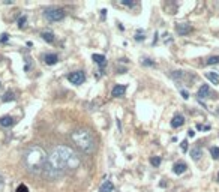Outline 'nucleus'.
I'll return each instance as SVG.
<instances>
[{
	"instance_id": "14",
	"label": "nucleus",
	"mask_w": 219,
	"mask_h": 192,
	"mask_svg": "<svg viewBox=\"0 0 219 192\" xmlns=\"http://www.w3.org/2000/svg\"><path fill=\"white\" fill-rule=\"evenodd\" d=\"M206 78L209 80V81H212V84H219V75L216 72H206Z\"/></svg>"
},
{
	"instance_id": "21",
	"label": "nucleus",
	"mask_w": 219,
	"mask_h": 192,
	"mask_svg": "<svg viewBox=\"0 0 219 192\" xmlns=\"http://www.w3.org/2000/svg\"><path fill=\"white\" fill-rule=\"evenodd\" d=\"M150 164H152L153 167H159V165H161V158H159V156L150 158Z\"/></svg>"
},
{
	"instance_id": "15",
	"label": "nucleus",
	"mask_w": 219,
	"mask_h": 192,
	"mask_svg": "<svg viewBox=\"0 0 219 192\" xmlns=\"http://www.w3.org/2000/svg\"><path fill=\"white\" fill-rule=\"evenodd\" d=\"M44 60H45L47 65H56V63L59 62V57H57L56 54H47V56L44 57Z\"/></svg>"
},
{
	"instance_id": "3",
	"label": "nucleus",
	"mask_w": 219,
	"mask_h": 192,
	"mask_svg": "<svg viewBox=\"0 0 219 192\" xmlns=\"http://www.w3.org/2000/svg\"><path fill=\"white\" fill-rule=\"evenodd\" d=\"M72 141L74 144L84 153H92L96 147L95 138L90 131L87 129H77L72 132Z\"/></svg>"
},
{
	"instance_id": "1",
	"label": "nucleus",
	"mask_w": 219,
	"mask_h": 192,
	"mask_svg": "<svg viewBox=\"0 0 219 192\" xmlns=\"http://www.w3.org/2000/svg\"><path fill=\"white\" fill-rule=\"evenodd\" d=\"M80 164H81L80 156L71 147L60 146V147H56L51 152V155L47 159L44 171L47 173V176L50 179H59V177L65 176L66 171L78 168Z\"/></svg>"
},
{
	"instance_id": "13",
	"label": "nucleus",
	"mask_w": 219,
	"mask_h": 192,
	"mask_svg": "<svg viewBox=\"0 0 219 192\" xmlns=\"http://www.w3.org/2000/svg\"><path fill=\"white\" fill-rule=\"evenodd\" d=\"M12 125H14V119H12L11 116H3V117H0V126L9 128V126H12Z\"/></svg>"
},
{
	"instance_id": "7",
	"label": "nucleus",
	"mask_w": 219,
	"mask_h": 192,
	"mask_svg": "<svg viewBox=\"0 0 219 192\" xmlns=\"http://www.w3.org/2000/svg\"><path fill=\"white\" fill-rule=\"evenodd\" d=\"M209 95H212L209 86H207V84H203V86L198 89V93H197L198 99H206V98H209Z\"/></svg>"
},
{
	"instance_id": "18",
	"label": "nucleus",
	"mask_w": 219,
	"mask_h": 192,
	"mask_svg": "<svg viewBox=\"0 0 219 192\" xmlns=\"http://www.w3.org/2000/svg\"><path fill=\"white\" fill-rule=\"evenodd\" d=\"M14 99H15V96H14L12 92H6V93L3 95V98H2L3 102H9V101H14Z\"/></svg>"
},
{
	"instance_id": "33",
	"label": "nucleus",
	"mask_w": 219,
	"mask_h": 192,
	"mask_svg": "<svg viewBox=\"0 0 219 192\" xmlns=\"http://www.w3.org/2000/svg\"><path fill=\"white\" fill-rule=\"evenodd\" d=\"M218 111H219V110H218Z\"/></svg>"
},
{
	"instance_id": "9",
	"label": "nucleus",
	"mask_w": 219,
	"mask_h": 192,
	"mask_svg": "<svg viewBox=\"0 0 219 192\" xmlns=\"http://www.w3.org/2000/svg\"><path fill=\"white\" fill-rule=\"evenodd\" d=\"M186 168H188V165H186L185 162H176V164L173 165V171H174V174L180 176V174H183V173L186 171Z\"/></svg>"
},
{
	"instance_id": "2",
	"label": "nucleus",
	"mask_w": 219,
	"mask_h": 192,
	"mask_svg": "<svg viewBox=\"0 0 219 192\" xmlns=\"http://www.w3.org/2000/svg\"><path fill=\"white\" fill-rule=\"evenodd\" d=\"M47 159L48 158L41 147H30L24 155V165L29 173L39 174L41 171H44Z\"/></svg>"
},
{
	"instance_id": "22",
	"label": "nucleus",
	"mask_w": 219,
	"mask_h": 192,
	"mask_svg": "<svg viewBox=\"0 0 219 192\" xmlns=\"http://www.w3.org/2000/svg\"><path fill=\"white\" fill-rule=\"evenodd\" d=\"M144 32H141V30H138L137 32V35H135V41H144Z\"/></svg>"
},
{
	"instance_id": "5",
	"label": "nucleus",
	"mask_w": 219,
	"mask_h": 192,
	"mask_svg": "<svg viewBox=\"0 0 219 192\" xmlns=\"http://www.w3.org/2000/svg\"><path fill=\"white\" fill-rule=\"evenodd\" d=\"M68 80L75 84V86H80V84H83L84 81H86V75H84V72L81 71H75V72H71L69 75H68Z\"/></svg>"
},
{
	"instance_id": "26",
	"label": "nucleus",
	"mask_w": 219,
	"mask_h": 192,
	"mask_svg": "<svg viewBox=\"0 0 219 192\" xmlns=\"http://www.w3.org/2000/svg\"><path fill=\"white\" fill-rule=\"evenodd\" d=\"M122 5H125V6H134V2L132 0H122Z\"/></svg>"
},
{
	"instance_id": "16",
	"label": "nucleus",
	"mask_w": 219,
	"mask_h": 192,
	"mask_svg": "<svg viewBox=\"0 0 219 192\" xmlns=\"http://www.w3.org/2000/svg\"><path fill=\"white\" fill-rule=\"evenodd\" d=\"M201 155H203V150L200 149V147H195L191 150V158L194 159V161H198L200 158H201Z\"/></svg>"
},
{
	"instance_id": "28",
	"label": "nucleus",
	"mask_w": 219,
	"mask_h": 192,
	"mask_svg": "<svg viewBox=\"0 0 219 192\" xmlns=\"http://www.w3.org/2000/svg\"><path fill=\"white\" fill-rule=\"evenodd\" d=\"M0 39H2V42H6V41H8V35H6V33H3Z\"/></svg>"
},
{
	"instance_id": "10",
	"label": "nucleus",
	"mask_w": 219,
	"mask_h": 192,
	"mask_svg": "<svg viewBox=\"0 0 219 192\" xmlns=\"http://www.w3.org/2000/svg\"><path fill=\"white\" fill-rule=\"evenodd\" d=\"M92 59H93V62L99 65V68L101 69H104V66H105V62H107V59H105V56L104 54H93L92 56Z\"/></svg>"
},
{
	"instance_id": "29",
	"label": "nucleus",
	"mask_w": 219,
	"mask_h": 192,
	"mask_svg": "<svg viewBox=\"0 0 219 192\" xmlns=\"http://www.w3.org/2000/svg\"><path fill=\"white\" fill-rule=\"evenodd\" d=\"M182 96H183L185 99H188V98H189V93H188L186 90H182Z\"/></svg>"
},
{
	"instance_id": "4",
	"label": "nucleus",
	"mask_w": 219,
	"mask_h": 192,
	"mask_svg": "<svg viewBox=\"0 0 219 192\" xmlns=\"http://www.w3.org/2000/svg\"><path fill=\"white\" fill-rule=\"evenodd\" d=\"M45 17L50 21H60L65 18V11L59 9V8H48V9H45Z\"/></svg>"
},
{
	"instance_id": "17",
	"label": "nucleus",
	"mask_w": 219,
	"mask_h": 192,
	"mask_svg": "<svg viewBox=\"0 0 219 192\" xmlns=\"http://www.w3.org/2000/svg\"><path fill=\"white\" fill-rule=\"evenodd\" d=\"M42 39L47 41L48 44L54 42V35H53V32H44V33H42Z\"/></svg>"
},
{
	"instance_id": "20",
	"label": "nucleus",
	"mask_w": 219,
	"mask_h": 192,
	"mask_svg": "<svg viewBox=\"0 0 219 192\" xmlns=\"http://www.w3.org/2000/svg\"><path fill=\"white\" fill-rule=\"evenodd\" d=\"M206 63H207V65H218L219 63V56H212V57H209Z\"/></svg>"
},
{
	"instance_id": "8",
	"label": "nucleus",
	"mask_w": 219,
	"mask_h": 192,
	"mask_svg": "<svg viewBox=\"0 0 219 192\" xmlns=\"http://www.w3.org/2000/svg\"><path fill=\"white\" fill-rule=\"evenodd\" d=\"M126 93V86H122V84H117L113 90H111V95L114 98H122Z\"/></svg>"
},
{
	"instance_id": "24",
	"label": "nucleus",
	"mask_w": 219,
	"mask_h": 192,
	"mask_svg": "<svg viewBox=\"0 0 219 192\" xmlns=\"http://www.w3.org/2000/svg\"><path fill=\"white\" fill-rule=\"evenodd\" d=\"M17 192H29V188H27L26 185H20V186L17 188Z\"/></svg>"
},
{
	"instance_id": "6",
	"label": "nucleus",
	"mask_w": 219,
	"mask_h": 192,
	"mask_svg": "<svg viewBox=\"0 0 219 192\" xmlns=\"http://www.w3.org/2000/svg\"><path fill=\"white\" fill-rule=\"evenodd\" d=\"M191 30H192V27H191V24H188V23H180L176 26V32L180 36H185V35L191 33Z\"/></svg>"
},
{
	"instance_id": "12",
	"label": "nucleus",
	"mask_w": 219,
	"mask_h": 192,
	"mask_svg": "<svg viewBox=\"0 0 219 192\" xmlns=\"http://www.w3.org/2000/svg\"><path fill=\"white\" fill-rule=\"evenodd\" d=\"M113 191H114V185H113V182H110V180L104 182V183L101 185V188H99V192H113Z\"/></svg>"
},
{
	"instance_id": "31",
	"label": "nucleus",
	"mask_w": 219,
	"mask_h": 192,
	"mask_svg": "<svg viewBox=\"0 0 219 192\" xmlns=\"http://www.w3.org/2000/svg\"><path fill=\"white\" fill-rule=\"evenodd\" d=\"M218 179H219V173H218Z\"/></svg>"
},
{
	"instance_id": "32",
	"label": "nucleus",
	"mask_w": 219,
	"mask_h": 192,
	"mask_svg": "<svg viewBox=\"0 0 219 192\" xmlns=\"http://www.w3.org/2000/svg\"><path fill=\"white\" fill-rule=\"evenodd\" d=\"M0 86H2V84H0Z\"/></svg>"
},
{
	"instance_id": "30",
	"label": "nucleus",
	"mask_w": 219,
	"mask_h": 192,
	"mask_svg": "<svg viewBox=\"0 0 219 192\" xmlns=\"http://www.w3.org/2000/svg\"><path fill=\"white\" fill-rule=\"evenodd\" d=\"M188 135H189V137L192 138V137H194V135H195V132H194V131H192V129H189V131H188Z\"/></svg>"
},
{
	"instance_id": "19",
	"label": "nucleus",
	"mask_w": 219,
	"mask_h": 192,
	"mask_svg": "<svg viewBox=\"0 0 219 192\" xmlns=\"http://www.w3.org/2000/svg\"><path fill=\"white\" fill-rule=\"evenodd\" d=\"M210 155L213 159H219V147H216V146L210 147Z\"/></svg>"
},
{
	"instance_id": "27",
	"label": "nucleus",
	"mask_w": 219,
	"mask_h": 192,
	"mask_svg": "<svg viewBox=\"0 0 219 192\" xmlns=\"http://www.w3.org/2000/svg\"><path fill=\"white\" fill-rule=\"evenodd\" d=\"M143 63L147 65V66H155V62H150L149 59H143Z\"/></svg>"
},
{
	"instance_id": "11",
	"label": "nucleus",
	"mask_w": 219,
	"mask_h": 192,
	"mask_svg": "<svg viewBox=\"0 0 219 192\" xmlns=\"http://www.w3.org/2000/svg\"><path fill=\"white\" fill-rule=\"evenodd\" d=\"M183 123H185V117L182 114H176L173 117V120H171V126L173 128H180V126H183Z\"/></svg>"
},
{
	"instance_id": "25",
	"label": "nucleus",
	"mask_w": 219,
	"mask_h": 192,
	"mask_svg": "<svg viewBox=\"0 0 219 192\" xmlns=\"http://www.w3.org/2000/svg\"><path fill=\"white\" fill-rule=\"evenodd\" d=\"M180 149H182L183 152H186V150H188V141H186V140H183V141L180 143Z\"/></svg>"
},
{
	"instance_id": "23",
	"label": "nucleus",
	"mask_w": 219,
	"mask_h": 192,
	"mask_svg": "<svg viewBox=\"0 0 219 192\" xmlns=\"http://www.w3.org/2000/svg\"><path fill=\"white\" fill-rule=\"evenodd\" d=\"M26 21H27V17H26V15L20 17V20H18V27H20V29H23V27L26 26Z\"/></svg>"
}]
</instances>
